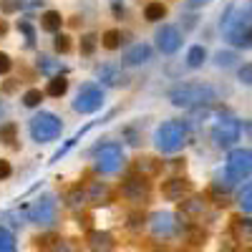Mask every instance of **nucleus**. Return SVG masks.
I'll list each match as a JSON object with an SVG mask.
<instances>
[{
  "mask_svg": "<svg viewBox=\"0 0 252 252\" xmlns=\"http://www.w3.org/2000/svg\"><path fill=\"white\" fill-rule=\"evenodd\" d=\"M134 169H136V174H139V177H154V174H159V172H161V166H159L154 159H149V157H141V159H136Z\"/></svg>",
  "mask_w": 252,
  "mask_h": 252,
  "instance_id": "22",
  "label": "nucleus"
},
{
  "mask_svg": "<svg viewBox=\"0 0 252 252\" xmlns=\"http://www.w3.org/2000/svg\"><path fill=\"white\" fill-rule=\"evenodd\" d=\"M237 204H240L242 212L252 215V182H250V184H245V187L240 189V194H237Z\"/></svg>",
  "mask_w": 252,
  "mask_h": 252,
  "instance_id": "29",
  "label": "nucleus"
},
{
  "mask_svg": "<svg viewBox=\"0 0 252 252\" xmlns=\"http://www.w3.org/2000/svg\"><path fill=\"white\" fill-rule=\"evenodd\" d=\"M83 192H86V202L94 204V207H103V204L111 202V189H109V184H103V182L86 184V187H83Z\"/></svg>",
  "mask_w": 252,
  "mask_h": 252,
  "instance_id": "16",
  "label": "nucleus"
},
{
  "mask_svg": "<svg viewBox=\"0 0 252 252\" xmlns=\"http://www.w3.org/2000/svg\"><path fill=\"white\" fill-rule=\"evenodd\" d=\"M184 61H187V66H189V68H202V63L207 61V48L199 46V43L192 46V48L187 51V58H184Z\"/></svg>",
  "mask_w": 252,
  "mask_h": 252,
  "instance_id": "24",
  "label": "nucleus"
},
{
  "mask_svg": "<svg viewBox=\"0 0 252 252\" xmlns=\"http://www.w3.org/2000/svg\"><path fill=\"white\" fill-rule=\"evenodd\" d=\"M242 252H252V247H247V250H242Z\"/></svg>",
  "mask_w": 252,
  "mask_h": 252,
  "instance_id": "44",
  "label": "nucleus"
},
{
  "mask_svg": "<svg viewBox=\"0 0 252 252\" xmlns=\"http://www.w3.org/2000/svg\"><path fill=\"white\" fill-rule=\"evenodd\" d=\"M10 174H13V166H10V161H8V159H0V182L10 179Z\"/></svg>",
  "mask_w": 252,
  "mask_h": 252,
  "instance_id": "39",
  "label": "nucleus"
},
{
  "mask_svg": "<svg viewBox=\"0 0 252 252\" xmlns=\"http://www.w3.org/2000/svg\"><path fill=\"white\" fill-rule=\"evenodd\" d=\"M18 31L26 35V40H28V46H33V40H35V31H33V26L28 23V20H20L18 23Z\"/></svg>",
  "mask_w": 252,
  "mask_h": 252,
  "instance_id": "36",
  "label": "nucleus"
},
{
  "mask_svg": "<svg viewBox=\"0 0 252 252\" xmlns=\"http://www.w3.org/2000/svg\"><path fill=\"white\" fill-rule=\"evenodd\" d=\"M235 229L242 240H252V220L250 217H237L235 220Z\"/></svg>",
  "mask_w": 252,
  "mask_h": 252,
  "instance_id": "32",
  "label": "nucleus"
},
{
  "mask_svg": "<svg viewBox=\"0 0 252 252\" xmlns=\"http://www.w3.org/2000/svg\"><path fill=\"white\" fill-rule=\"evenodd\" d=\"M209 3H212V0H184V8L187 10H199V8H204Z\"/></svg>",
  "mask_w": 252,
  "mask_h": 252,
  "instance_id": "40",
  "label": "nucleus"
},
{
  "mask_svg": "<svg viewBox=\"0 0 252 252\" xmlns=\"http://www.w3.org/2000/svg\"><path fill=\"white\" fill-rule=\"evenodd\" d=\"M149 229H152L154 237H172L174 229H177L174 215L172 212H154L149 217Z\"/></svg>",
  "mask_w": 252,
  "mask_h": 252,
  "instance_id": "13",
  "label": "nucleus"
},
{
  "mask_svg": "<svg viewBox=\"0 0 252 252\" xmlns=\"http://www.w3.org/2000/svg\"><path fill=\"white\" fill-rule=\"evenodd\" d=\"M237 78L245 83V86H252V63H245V66H240Z\"/></svg>",
  "mask_w": 252,
  "mask_h": 252,
  "instance_id": "37",
  "label": "nucleus"
},
{
  "mask_svg": "<svg viewBox=\"0 0 252 252\" xmlns=\"http://www.w3.org/2000/svg\"><path fill=\"white\" fill-rule=\"evenodd\" d=\"M98 46H101V43H98V35H96V33H83L81 40H78V53L89 58V56L96 53Z\"/></svg>",
  "mask_w": 252,
  "mask_h": 252,
  "instance_id": "23",
  "label": "nucleus"
},
{
  "mask_svg": "<svg viewBox=\"0 0 252 252\" xmlns=\"http://www.w3.org/2000/svg\"><path fill=\"white\" fill-rule=\"evenodd\" d=\"M154 40H157V48L164 53V56H172L182 48V31L172 23H164L157 28L154 33Z\"/></svg>",
  "mask_w": 252,
  "mask_h": 252,
  "instance_id": "11",
  "label": "nucleus"
},
{
  "mask_svg": "<svg viewBox=\"0 0 252 252\" xmlns=\"http://www.w3.org/2000/svg\"><path fill=\"white\" fill-rule=\"evenodd\" d=\"M101 106H103V89L98 83L89 81L76 91V98H73V111L76 114H96Z\"/></svg>",
  "mask_w": 252,
  "mask_h": 252,
  "instance_id": "8",
  "label": "nucleus"
},
{
  "mask_svg": "<svg viewBox=\"0 0 252 252\" xmlns=\"http://www.w3.org/2000/svg\"><path fill=\"white\" fill-rule=\"evenodd\" d=\"M141 13H144L146 23H161V20L166 18V5L161 3V0H149Z\"/></svg>",
  "mask_w": 252,
  "mask_h": 252,
  "instance_id": "19",
  "label": "nucleus"
},
{
  "mask_svg": "<svg viewBox=\"0 0 252 252\" xmlns=\"http://www.w3.org/2000/svg\"><path fill=\"white\" fill-rule=\"evenodd\" d=\"M5 111H8V106H5V101H0V119L5 116Z\"/></svg>",
  "mask_w": 252,
  "mask_h": 252,
  "instance_id": "43",
  "label": "nucleus"
},
{
  "mask_svg": "<svg viewBox=\"0 0 252 252\" xmlns=\"http://www.w3.org/2000/svg\"><path fill=\"white\" fill-rule=\"evenodd\" d=\"M224 174H227L229 184L250 179L252 177V149H232L229 152V157L224 161Z\"/></svg>",
  "mask_w": 252,
  "mask_h": 252,
  "instance_id": "7",
  "label": "nucleus"
},
{
  "mask_svg": "<svg viewBox=\"0 0 252 252\" xmlns=\"http://www.w3.org/2000/svg\"><path fill=\"white\" fill-rule=\"evenodd\" d=\"M38 26H40V31L56 35V33H61V28H63V15H61L58 10H43V13H40Z\"/></svg>",
  "mask_w": 252,
  "mask_h": 252,
  "instance_id": "18",
  "label": "nucleus"
},
{
  "mask_svg": "<svg viewBox=\"0 0 252 252\" xmlns=\"http://www.w3.org/2000/svg\"><path fill=\"white\" fill-rule=\"evenodd\" d=\"M68 204L71 207H86L89 202H86V192H83V187H76L73 192L68 194Z\"/></svg>",
  "mask_w": 252,
  "mask_h": 252,
  "instance_id": "34",
  "label": "nucleus"
},
{
  "mask_svg": "<svg viewBox=\"0 0 252 252\" xmlns=\"http://www.w3.org/2000/svg\"><path fill=\"white\" fill-rule=\"evenodd\" d=\"M240 131L242 124L232 114H222L212 126V141L217 149H229V146H235V141H240Z\"/></svg>",
  "mask_w": 252,
  "mask_h": 252,
  "instance_id": "6",
  "label": "nucleus"
},
{
  "mask_svg": "<svg viewBox=\"0 0 252 252\" xmlns=\"http://www.w3.org/2000/svg\"><path fill=\"white\" fill-rule=\"evenodd\" d=\"M154 56V48L149 43H134L124 51L121 56V63L124 66H144V63H149Z\"/></svg>",
  "mask_w": 252,
  "mask_h": 252,
  "instance_id": "14",
  "label": "nucleus"
},
{
  "mask_svg": "<svg viewBox=\"0 0 252 252\" xmlns=\"http://www.w3.org/2000/svg\"><path fill=\"white\" fill-rule=\"evenodd\" d=\"M96 78L103 83V86H111V89H121L129 83V76H126L119 66H111V63H106V66H98L96 68Z\"/></svg>",
  "mask_w": 252,
  "mask_h": 252,
  "instance_id": "15",
  "label": "nucleus"
},
{
  "mask_svg": "<svg viewBox=\"0 0 252 252\" xmlns=\"http://www.w3.org/2000/svg\"><path fill=\"white\" fill-rule=\"evenodd\" d=\"M63 131V121L61 116H56L53 111H38L31 124H28V134L35 144H48V141H56Z\"/></svg>",
  "mask_w": 252,
  "mask_h": 252,
  "instance_id": "4",
  "label": "nucleus"
},
{
  "mask_svg": "<svg viewBox=\"0 0 252 252\" xmlns=\"http://www.w3.org/2000/svg\"><path fill=\"white\" fill-rule=\"evenodd\" d=\"M10 71H13V58L0 51V76H8Z\"/></svg>",
  "mask_w": 252,
  "mask_h": 252,
  "instance_id": "38",
  "label": "nucleus"
},
{
  "mask_svg": "<svg viewBox=\"0 0 252 252\" xmlns=\"http://www.w3.org/2000/svg\"><path fill=\"white\" fill-rule=\"evenodd\" d=\"M66 91H68V78L66 76H51L43 94L51 96V98H61V96H66Z\"/></svg>",
  "mask_w": 252,
  "mask_h": 252,
  "instance_id": "21",
  "label": "nucleus"
},
{
  "mask_svg": "<svg viewBox=\"0 0 252 252\" xmlns=\"http://www.w3.org/2000/svg\"><path fill=\"white\" fill-rule=\"evenodd\" d=\"M15 141H18V124L15 121H3L0 124V144L15 146Z\"/></svg>",
  "mask_w": 252,
  "mask_h": 252,
  "instance_id": "26",
  "label": "nucleus"
},
{
  "mask_svg": "<svg viewBox=\"0 0 252 252\" xmlns=\"http://www.w3.org/2000/svg\"><path fill=\"white\" fill-rule=\"evenodd\" d=\"M121 197L131 204H146L152 197V187L146 182V177H129L121 184Z\"/></svg>",
  "mask_w": 252,
  "mask_h": 252,
  "instance_id": "10",
  "label": "nucleus"
},
{
  "mask_svg": "<svg viewBox=\"0 0 252 252\" xmlns=\"http://www.w3.org/2000/svg\"><path fill=\"white\" fill-rule=\"evenodd\" d=\"M53 51H56L58 56H66V53H71V51H73L71 35H66V33H56V38H53Z\"/></svg>",
  "mask_w": 252,
  "mask_h": 252,
  "instance_id": "28",
  "label": "nucleus"
},
{
  "mask_svg": "<svg viewBox=\"0 0 252 252\" xmlns=\"http://www.w3.org/2000/svg\"><path fill=\"white\" fill-rule=\"evenodd\" d=\"M43 98H46V94L40 91V89H28L23 96H20V101H23L26 109H38L40 103H43Z\"/></svg>",
  "mask_w": 252,
  "mask_h": 252,
  "instance_id": "27",
  "label": "nucleus"
},
{
  "mask_svg": "<svg viewBox=\"0 0 252 252\" xmlns=\"http://www.w3.org/2000/svg\"><path fill=\"white\" fill-rule=\"evenodd\" d=\"M0 252H15V237L5 227H0Z\"/></svg>",
  "mask_w": 252,
  "mask_h": 252,
  "instance_id": "33",
  "label": "nucleus"
},
{
  "mask_svg": "<svg viewBox=\"0 0 252 252\" xmlns=\"http://www.w3.org/2000/svg\"><path fill=\"white\" fill-rule=\"evenodd\" d=\"M204 212V199L202 197H189V199H182V215L184 217H197Z\"/></svg>",
  "mask_w": 252,
  "mask_h": 252,
  "instance_id": "25",
  "label": "nucleus"
},
{
  "mask_svg": "<svg viewBox=\"0 0 252 252\" xmlns=\"http://www.w3.org/2000/svg\"><path fill=\"white\" fill-rule=\"evenodd\" d=\"M23 8H26L23 0H0V10H3V13H18Z\"/></svg>",
  "mask_w": 252,
  "mask_h": 252,
  "instance_id": "35",
  "label": "nucleus"
},
{
  "mask_svg": "<svg viewBox=\"0 0 252 252\" xmlns=\"http://www.w3.org/2000/svg\"><path fill=\"white\" fill-rule=\"evenodd\" d=\"M111 10L116 18H124V3H119V0H111Z\"/></svg>",
  "mask_w": 252,
  "mask_h": 252,
  "instance_id": "41",
  "label": "nucleus"
},
{
  "mask_svg": "<svg viewBox=\"0 0 252 252\" xmlns=\"http://www.w3.org/2000/svg\"><path fill=\"white\" fill-rule=\"evenodd\" d=\"M98 43H101V48H106V51H119V48L124 46V33H121V28L103 31L101 38H98Z\"/></svg>",
  "mask_w": 252,
  "mask_h": 252,
  "instance_id": "20",
  "label": "nucleus"
},
{
  "mask_svg": "<svg viewBox=\"0 0 252 252\" xmlns=\"http://www.w3.org/2000/svg\"><path fill=\"white\" fill-rule=\"evenodd\" d=\"M187 136H189L187 121L166 119V121H161L157 126V131H154V146H157V152H161V154H177L187 144Z\"/></svg>",
  "mask_w": 252,
  "mask_h": 252,
  "instance_id": "3",
  "label": "nucleus"
},
{
  "mask_svg": "<svg viewBox=\"0 0 252 252\" xmlns=\"http://www.w3.org/2000/svg\"><path fill=\"white\" fill-rule=\"evenodd\" d=\"M89 247L91 252H111L114 250V237L106 232V229H94L89 235Z\"/></svg>",
  "mask_w": 252,
  "mask_h": 252,
  "instance_id": "17",
  "label": "nucleus"
},
{
  "mask_svg": "<svg viewBox=\"0 0 252 252\" xmlns=\"http://www.w3.org/2000/svg\"><path fill=\"white\" fill-rule=\"evenodd\" d=\"M56 215H58V207H56V199L51 194H43V197H38L31 207V220L38 224V227H53L56 224Z\"/></svg>",
  "mask_w": 252,
  "mask_h": 252,
  "instance_id": "9",
  "label": "nucleus"
},
{
  "mask_svg": "<svg viewBox=\"0 0 252 252\" xmlns=\"http://www.w3.org/2000/svg\"><path fill=\"white\" fill-rule=\"evenodd\" d=\"M63 66H61V61H53V58H48V56H38V71L40 73H56V71H61Z\"/></svg>",
  "mask_w": 252,
  "mask_h": 252,
  "instance_id": "30",
  "label": "nucleus"
},
{
  "mask_svg": "<svg viewBox=\"0 0 252 252\" xmlns=\"http://www.w3.org/2000/svg\"><path fill=\"white\" fill-rule=\"evenodd\" d=\"M235 61H237V53L235 51H220L215 56V66L217 68H229V66H235Z\"/></svg>",
  "mask_w": 252,
  "mask_h": 252,
  "instance_id": "31",
  "label": "nucleus"
},
{
  "mask_svg": "<svg viewBox=\"0 0 252 252\" xmlns=\"http://www.w3.org/2000/svg\"><path fill=\"white\" fill-rule=\"evenodd\" d=\"M161 194L169 202H182L192 194V182L184 179V177H172L161 184Z\"/></svg>",
  "mask_w": 252,
  "mask_h": 252,
  "instance_id": "12",
  "label": "nucleus"
},
{
  "mask_svg": "<svg viewBox=\"0 0 252 252\" xmlns=\"http://www.w3.org/2000/svg\"><path fill=\"white\" fill-rule=\"evenodd\" d=\"M169 101L177 109H202V106H212L217 103V89L209 83H199V81H189V83H179L169 91Z\"/></svg>",
  "mask_w": 252,
  "mask_h": 252,
  "instance_id": "1",
  "label": "nucleus"
},
{
  "mask_svg": "<svg viewBox=\"0 0 252 252\" xmlns=\"http://www.w3.org/2000/svg\"><path fill=\"white\" fill-rule=\"evenodd\" d=\"M94 161H96V169L101 174H116V172H121L126 157H124L121 144L106 141V144H101L98 149L94 152Z\"/></svg>",
  "mask_w": 252,
  "mask_h": 252,
  "instance_id": "5",
  "label": "nucleus"
},
{
  "mask_svg": "<svg viewBox=\"0 0 252 252\" xmlns=\"http://www.w3.org/2000/svg\"><path fill=\"white\" fill-rule=\"evenodd\" d=\"M222 28H224L229 46L250 51L252 48V5L237 13L235 8H227V13L222 15Z\"/></svg>",
  "mask_w": 252,
  "mask_h": 252,
  "instance_id": "2",
  "label": "nucleus"
},
{
  "mask_svg": "<svg viewBox=\"0 0 252 252\" xmlns=\"http://www.w3.org/2000/svg\"><path fill=\"white\" fill-rule=\"evenodd\" d=\"M245 129H247V134H250V139H252V119L245 121Z\"/></svg>",
  "mask_w": 252,
  "mask_h": 252,
  "instance_id": "42",
  "label": "nucleus"
}]
</instances>
